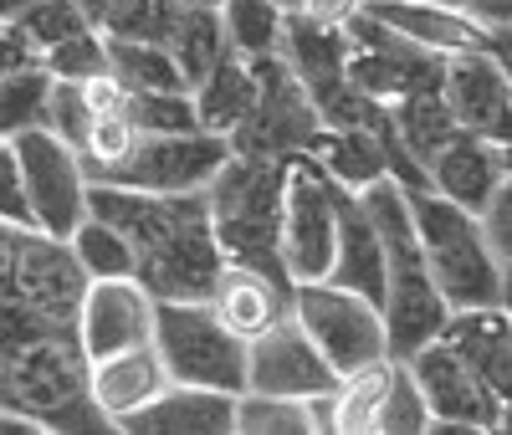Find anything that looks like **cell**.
I'll use <instances>...</instances> for the list:
<instances>
[{
  "instance_id": "cell-45",
  "label": "cell",
  "mask_w": 512,
  "mask_h": 435,
  "mask_svg": "<svg viewBox=\"0 0 512 435\" xmlns=\"http://www.w3.org/2000/svg\"><path fill=\"white\" fill-rule=\"evenodd\" d=\"M72 6H77V11H82V16H88V21H93V26H98V21H103V16H108V11H113V6H118V0H72Z\"/></svg>"
},
{
  "instance_id": "cell-19",
  "label": "cell",
  "mask_w": 512,
  "mask_h": 435,
  "mask_svg": "<svg viewBox=\"0 0 512 435\" xmlns=\"http://www.w3.org/2000/svg\"><path fill=\"white\" fill-rule=\"evenodd\" d=\"M236 395L221 389H195V384H164L159 395L139 410L113 420L123 435H231Z\"/></svg>"
},
{
  "instance_id": "cell-1",
  "label": "cell",
  "mask_w": 512,
  "mask_h": 435,
  "mask_svg": "<svg viewBox=\"0 0 512 435\" xmlns=\"http://www.w3.org/2000/svg\"><path fill=\"white\" fill-rule=\"evenodd\" d=\"M88 215L123 231L134 251V282L154 302H190L205 297L226 256L210 231L205 190L190 195H144L123 185H88Z\"/></svg>"
},
{
  "instance_id": "cell-5",
  "label": "cell",
  "mask_w": 512,
  "mask_h": 435,
  "mask_svg": "<svg viewBox=\"0 0 512 435\" xmlns=\"http://www.w3.org/2000/svg\"><path fill=\"white\" fill-rule=\"evenodd\" d=\"M149 348L159 354L169 384L221 389V395H241L246 389V338H236L216 313H210L205 297L154 302Z\"/></svg>"
},
{
  "instance_id": "cell-36",
  "label": "cell",
  "mask_w": 512,
  "mask_h": 435,
  "mask_svg": "<svg viewBox=\"0 0 512 435\" xmlns=\"http://www.w3.org/2000/svg\"><path fill=\"white\" fill-rule=\"evenodd\" d=\"M36 62L47 67L57 82H98V77H108V41H103L98 26H88V31L57 41L52 52H41Z\"/></svg>"
},
{
  "instance_id": "cell-29",
  "label": "cell",
  "mask_w": 512,
  "mask_h": 435,
  "mask_svg": "<svg viewBox=\"0 0 512 435\" xmlns=\"http://www.w3.org/2000/svg\"><path fill=\"white\" fill-rule=\"evenodd\" d=\"M108 41V77L118 93H149V87H190L159 41H123V36H103Z\"/></svg>"
},
{
  "instance_id": "cell-3",
  "label": "cell",
  "mask_w": 512,
  "mask_h": 435,
  "mask_svg": "<svg viewBox=\"0 0 512 435\" xmlns=\"http://www.w3.org/2000/svg\"><path fill=\"white\" fill-rule=\"evenodd\" d=\"M282 185H287V164L282 159L226 154V164L210 174L205 205H210V231H216V246H221L226 261L287 277L282 272V251H277Z\"/></svg>"
},
{
  "instance_id": "cell-23",
  "label": "cell",
  "mask_w": 512,
  "mask_h": 435,
  "mask_svg": "<svg viewBox=\"0 0 512 435\" xmlns=\"http://www.w3.org/2000/svg\"><path fill=\"white\" fill-rule=\"evenodd\" d=\"M323 282L369 297L374 308L384 297V251H379V236H374L354 190H338V246H333V261H328Z\"/></svg>"
},
{
  "instance_id": "cell-6",
  "label": "cell",
  "mask_w": 512,
  "mask_h": 435,
  "mask_svg": "<svg viewBox=\"0 0 512 435\" xmlns=\"http://www.w3.org/2000/svg\"><path fill=\"white\" fill-rule=\"evenodd\" d=\"M277 57L292 67L297 82H303V93H308V103H313L323 128H354V123L379 128L384 123V103L364 98L359 87L349 82V72H344V57H349L344 26H328V21H313L303 11H287Z\"/></svg>"
},
{
  "instance_id": "cell-21",
  "label": "cell",
  "mask_w": 512,
  "mask_h": 435,
  "mask_svg": "<svg viewBox=\"0 0 512 435\" xmlns=\"http://www.w3.org/2000/svg\"><path fill=\"white\" fill-rule=\"evenodd\" d=\"M436 338L461 364H472L497 395L512 389V318L502 302H492V308H451Z\"/></svg>"
},
{
  "instance_id": "cell-47",
  "label": "cell",
  "mask_w": 512,
  "mask_h": 435,
  "mask_svg": "<svg viewBox=\"0 0 512 435\" xmlns=\"http://www.w3.org/2000/svg\"><path fill=\"white\" fill-rule=\"evenodd\" d=\"M180 6H221V0H180Z\"/></svg>"
},
{
  "instance_id": "cell-37",
  "label": "cell",
  "mask_w": 512,
  "mask_h": 435,
  "mask_svg": "<svg viewBox=\"0 0 512 435\" xmlns=\"http://www.w3.org/2000/svg\"><path fill=\"white\" fill-rule=\"evenodd\" d=\"M175 11H180V0H118V6L98 21V31L123 36V41H159L164 47L169 26H175Z\"/></svg>"
},
{
  "instance_id": "cell-26",
  "label": "cell",
  "mask_w": 512,
  "mask_h": 435,
  "mask_svg": "<svg viewBox=\"0 0 512 435\" xmlns=\"http://www.w3.org/2000/svg\"><path fill=\"white\" fill-rule=\"evenodd\" d=\"M384 118H390V134L400 139V149L425 169V159H431L451 134H461L446 98H441V87H425V93H405L395 103H384Z\"/></svg>"
},
{
  "instance_id": "cell-9",
  "label": "cell",
  "mask_w": 512,
  "mask_h": 435,
  "mask_svg": "<svg viewBox=\"0 0 512 435\" xmlns=\"http://www.w3.org/2000/svg\"><path fill=\"white\" fill-rule=\"evenodd\" d=\"M338 180H328L323 164L313 154H297L287 164V185H282V272L287 282H323L328 261L338 246Z\"/></svg>"
},
{
  "instance_id": "cell-28",
  "label": "cell",
  "mask_w": 512,
  "mask_h": 435,
  "mask_svg": "<svg viewBox=\"0 0 512 435\" xmlns=\"http://www.w3.org/2000/svg\"><path fill=\"white\" fill-rule=\"evenodd\" d=\"M164 52L175 57L180 77L195 87L210 67H216V62L231 52L226 36H221L216 6H180V11H175V26H169V36H164Z\"/></svg>"
},
{
  "instance_id": "cell-10",
  "label": "cell",
  "mask_w": 512,
  "mask_h": 435,
  "mask_svg": "<svg viewBox=\"0 0 512 435\" xmlns=\"http://www.w3.org/2000/svg\"><path fill=\"white\" fill-rule=\"evenodd\" d=\"M292 318L308 333L333 374H349L359 364L384 359V323L369 297L333 287V282H292Z\"/></svg>"
},
{
  "instance_id": "cell-33",
  "label": "cell",
  "mask_w": 512,
  "mask_h": 435,
  "mask_svg": "<svg viewBox=\"0 0 512 435\" xmlns=\"http://www.w3.org/2000/svg\"><path fill=\"white\" fill-rule=\"evenodd\" d=\"M123 118L134 134H190L195 103L190 87H149V93H123Z\"/></svg>"
},
{
  "instance_id": "cell-11",
  "label": "cell",
  "mask_w": 512,
  "mask_h": 435,
  "mask_svg": "<svg viewBox=\"0 0 512 435\" xmlns=\"http://www.w3.org/2000/svg\"><path fill=\"white\" fill-rule=\"evenodd\" d=\"M16 169H21V190H26V210L31 226L41 236L67 241L72 226L88 215V174H82L77 149H67L47 128H26L11 139Z\"/></svg>"
},
{
  "instance_id": "cell-38",
  "label": "cell",
  "mask_w": 512,
  "mask_h": 435,
  "mask_svg": "<svg viewBox=\"0 0 512 435\" xmlns=\"http://www.w3.org/2000/svg\"><path fill=\"white\" fill-rule=\"evenodd\" d=\"M88 123H93V98H88V82H57L52 77V93H47V134H57L67 149L82 154L88 144Z\"/></svg>"
},
{
  "instance_id": "cell-34",
  "label": "cell",
  "mask_w": 512,
  "mask_h": 435,
  "mask_svg": "<svg viewBox=\"0 0 512 435\" xmlns=\"http://www.w3.org/2000/svg\"><path fill=\"white\" fill-rule=\"evenodd\" d=\"M231 430H241V435H308V410H303V400L241 389L236 410H231Z\"/></svg>"
},
{
  "instance_id": "cell-4",
  "label": "cell",
  "mask_w": 512,
  "mask_h": 435,
  "mask_svg": "<svg viewBox=\"0 0 512 435\" xmlns=\"http://www.w3.org/2000/svg\"><path fill=\"white\" fill-rule=\"evenodd\" d=\"M405 205H410V226L425 256V272H431L436 292L446 297V308H492V302L507 308V267L482 241L477 215L441 200L436 190H415L405 195Z\"/></svg>"
},
{
  "instance_id": "cell-17",
  "label": "cell",
  "mask_w": 512,
  "mask_h": 435,
  "mask_svg": "<svg viewBox=\"0 0 512 435\" xmlns=\"http://www.w3.org/2000/svg\"><path fill=\"white\" fill-rule=\"evenodd\" d=\"M441 98L456 118V128L482 134L507 144L512 134V82H507V62H497L492 52H451L441 62Z\"/></svg>"
},
{
  "instance_id": "cell-40",
  "label": "cell",
  "mask_w": 512,
  "mask_h": 435,
  "mask_svg": "<svg viewBox=\"0 0 512 435\" xmlns=\"http://www.w3.org/2000/svg\"><path fill=\"white\" fill-rule=\"evenodd\" d=\"M477 226H482V241L492 246V256L502 261H512V185H502L482 210H477Z\"/></svg>"
},
{
  "instance_id": "cell-30",
  "label": "cell",
  "mask_w": 512,
  "mask_h": 435,
  "mask_svg": "<svg viewBox=\"0 0 512 435\" xmlns=\"http://www.w3.org/2000/svg\"><path fill=\"white\" fill-rule=\"evenodd\" d=\"M216 16H221L226 47L236 57H267L282 41V16L287 11L277 6V0H221Z\"/></svg>"
},
{
  "instance_id": "cell-27",
  "label": "cell",
  "mask_w": 512,
  "mask_h": 435,
  "mask_svg": "<svg viewBox=\"0 0 512 435\" xmlns=\"http://www.w3.org/2000/svg\"><path fill=\"white\" fill-rule=\"evenodd\" d=\"M390 369H395V359L384 354L374 364L338 374V384H333V435H374L379 430V405H384V389H390Z\"/></svg>"
},
{
  "instance_id": "cell-13",
  "label": "cell",
  "mask_w": 512,
  "mask_h": 435,
  "mask_svg": "<svg viewBox=\"0 0 512 435\" xmlns=\"http://www.w3.org/2000/svg\"><path fill=\"white\" fill-rule=\"evenodd\" d=\"M344 36H349V57H344V72L349 82L359 87L364 98L374 103H395L405 93H425V87H441V62L436 52L415 47V41L384 31L374 16L354 11L344 21Z\"/></svg>"
},
{
  "instance_id": "cell-8",
  "label": "cell",
  "mask_w": 512,
  "mask_h": 435,
  "mask_svg": "<svg viewBox=\"0 0 512 435\" xmlns=\"http://www.w3.org/2000/svg\"><path fill=\"white\" fill-rule=\"evenodd\" d=\"M251 77H256V103L246 108V118L226 134V149L241 159H282L292 164L297 154H308L318 139V113L303 93V82L292 77V67L267 52V57H246Z\"/></svg>"
},
{
  "instance_id": "cell-18",
  "label": "cell",
  "mask_w": 512,
  "mask_h": 435,
  "mask_svg": "<svg viewBox=\"0 0 512 435\" xmlns=\"http://www.w3.org/2000/svg\"><path fill=\"white\" fill-rule=\"evenodd\" d=\"M425 180L431 190L461 210H482L502 185H512V169H507V144L482 139V134H451L431 159H425Z\"/></svg>"
},
{
  "instance_id": "cell-2",
  "label": "cell",
  "mask_w": 512,
  "mask_h": 435,
  "mask_svg": "<svg viewBox=\"0 0 512 435\" xmlns=\"http://www.w3.org/2000/svg\"><path fill=\"white\" fill-rule=\"evenodd\" d=\"M354 195H359L369 226L379 236V251H384V297H379L384 348H390V359H410L420 343H431L441 333L451 308H446V297L436 292L431 272H425L405 190L384 174V180H374V185H364Z\"/></svg>"
},
{
  "instance_id": "cell-15",
  "label": "cell",
  "mask_w": 512,
  "mask_h": 435,
  "mask_svg": "<svg viewBox=\"0 0 512 435\" xmlns=\"http://www.w3.org/2000/svg\"><path fill=\"white\" fill-rule=\"evenodd\" d=\"M82 359H103L118 348H139L154 333V297L134 277H103L88 282L77 297V318H72Z\"/></svg>"
},
{
  "instance_id": "cell-48",
  "label": "cell",
  "mask_w": 512,
  "mask_h": 435,
  "mask_svg": "<svg viewBox=\"0 0 512 435\" xmlns=\"http://www.w3.org/2000/svg\"><path fill=\"white\" fill-rule=\"evenodd\" d=\"M277 6H282V11H292V6H297V0H277Z\"/></svg>"
},
{
  "instance_id": "cell-39",
  "label": "cell",
  "mask_w": 512,
  "mask_h": 435,
  "mask_svg": "<svg viewBox=\"0 0 512 435\" xmlns=\"http://www.w3.org/2000/svg\"><path fill=\"white\" fill-rule=\"evenodd\" d=\"M425 425H431V410H425L410 369L395 359L390 389H384V405H379V430H384V435H425Z\"/></svg>"
},
{
  "instance_id": "cell-22",
  "label": "cell",
  "mask_w": 512,
  "mask_h": 435,
  "mask_svg": "<svg viewBox=\"0 0 512 435\" xmlns=\"http://www.w3.org/2000/svg\"><path fill=\"white\" fill-rule=\"evenodd\" d=\"M164 364L149 343L139 348H118V354H103V359H88V405L103 415V425L113 430L118 415L149 405L159 389H164Z\"/></svg>"
},
{
  "instance_id": "cell-35",
  "label": "cell",
  "mask_w": 512,
  "mask_h": 435,
  "mask_svg": "<svg viewBox=\"0 0 512 435\" xmlns=\"http://www.w3.org/2000/svg\"><path fill=\"white\" fill-rule=\"evenodd\" d=\"M11 26H16V36L31 47V57H41V52H52L57 41H67V36H77V31H88L93 21L82 16L72 0H31V6H26Z\"/></svg>"
},
{
  "instance_id": "cell-12",
  "label": "cell",
  "mask_w": 512,
  "mask_h": 435,
  "mask_svg": "<svg viewBox=\"0 0 512 435\" xmlns=\"http://www.w3.org/2000/svg\"><path fill=\"white\" fill-rule=\"evenodd\" d=\"M400 364L410 369V379H415L420 400H425V410H431L436 425H461L472 435L507 430V395H497L472 364H461L441 338L420 343L415 354L400 359Z\"/></svg>"
},
{
  "instance_id": "cell-31",
  "label": "cell",
  "mask_w": 512,
  "mask_h": 435,
  "mask_svg": "<svg viewBox=\"0 0 512 435\" xmlns=\"http://www.w3.org/2000/svg\"><path fill=\"white\" fill-rule=\"evenodd\" d=\"M67 251L77 261V272L88 282H103V277H134V251H128L123 231H113L98 215H82L67 236Z\"/></svg>"
},
{
  "instance_id": "cell-42",
  "label": "cell",
  "mask_w": 512,
  "mask_h": 435,
  "mask_svg": "<svg viewBox=\"0 0 512 435\" xmlns=\"http://www.w3.org/2000/svg\"><path fill=\"white\" fill-rule=\"evenodd\" d=\"M359 6H364V0H297L292 11H303V16H313V21H328V26H344Z\"/></svg>"
},
{
  "instance_id": "cell-7",
  "label": "cell",
  "mask_w": 512,
  "mask_h": 435,
  "mask_svg": "<svg viewBox=\"0 0 512 435\" xmlns=\"http://www.w3.org/2000/svg\"><path fill=\"white\" fill-rule=\"evenodd\" d=\"M226 139L190 128V134H134L118 159L103 164H82L88 185H123V190H144V195H190L205 190L210 174L226 164Z\"/></svg>"
},
{
  "instance_id": "cell-25",
  "label": "cell",
  "mask_w": 512,
  "mask_h": 435,
  "mask_svg": "<svg viewBox=\"0 0 512 435\" xmlns=\"http://www.w3.org/2000/svg\"><path fill=\"white\" fill-rule=\"evenodd\" d=\"M190 103H195V123L205 134H231V128L246 118V108L256 103V77H251V62L226 52L216 67H210L195 87H190Z\"/></svg>"
},
{
  "instance_id": "cell-16",
  "label": "cell",
  "mask_w": 512,
  "mask_h": 435,
  "mask_svg": "<svg viewBox=\"0 0 512 435\" xmlns=\"http://www.w3.org/2000/svg\"><path fill=\"white\" fill-rule=\"evenodd\" d=\"M338 374L323 364V354L308 343V333L297 328V318H277L256 338H246V389L262 395H287V400H308L318 389H333Z\"/></svg>"
},
{
  "instance_id": "cell-44",
  "label": "cell",
  "mask_w": 512,
  "mask_h": 435,
  "mask_svg": "<svg viewBox=\"0 0 512 435\" xmlns=\"http://www.w3.org/2000/svg\"><path fill=\"white\" fill-rule=\"evenodd\" d=\"M26 62H36V57H31V47L16 36V26H11V21H0V77L16 72V67H26Z\"/></svg>"
},
{
  "instance_id": "cell-14",
  "label": "cell",
  "mask_w": 512,
  "mask_h": 435,
  "mask_svg": "<svg viewBox=\"0 0 512 435\" xmlns=\"http://www.w3.org/2000/svg\"><path fill=\"white\" fill-rule=\"evenodd\" d=\"M364 16H374L384 31H395L415 47L451 57V52H492L497 62H507V26H487L466 11L436 6V0H364Z\"/></svg>"
},
{
  "instance_id": "cell-41",
  "label": "cell",
  "mask_w": 512,
  "mask_h": 435,
  "mask_svg": "<svg viewBox=\"0 0 512 435\" xmlns=\"http://www.w3.org/2000/svg\"><path fill=\"white\" fill-rule=\"evenodd\" d=\"M0 221L6 226H31V210H26V190H21V169L11 154V139H0ZM36 231V226H31Z\"/></svg>"
},
{
  "instance_id": "cell-20",
  "label": "cell",
  "mask_w": 512,
  "mask_h": 435,
  "mask_svg": "<svg viewBox=\"0 0 512 435\" xmlns=\"http://www.w3.org/2000/svg\"><path fill=\"white\" fill-rule=\"evenodd\" d=\"M205 308L236 338H256L262 328H272L277 318L292 313V282L272 277V272H256V267H241V261H226L216 272V282H210V292H205Z\"/></svg>"
},
{
  "instance_id": "cell-46",
  "label": "cell",
  "mask_w": 512,
  "mask_h": 435,
  "mask_svg": "<svg viewBox=\"0 0 512 435\" xmlns=\"http://www.w3.org/2000/svg\"><path fill=\"white\" fill-rule=\"evenodd\" d=\"M26 6H31V0H0V21H16Z\"/></svg>"
},
{
  "instance_id": "cell-24",
  "label": "cell",
  "mask_w": 512,
  "mask_h": 435,
  "mask_svg": "<svg viewBox=\"0 0 512 435\" xmlns=\"http://www.w3.org/2000/svg\"><path fill=\"white\" fill-rule=\"evenodd\" d=\"M328 180H338L344 190H364L374 180L390 174V149H384V123H354V128H318V139L308 149Z\"/></svg>"
},
{
  "instance_id": "cell-32",
  "label": "cell",
  "mask_w": 512,
  "mask_h": 435,
  "mask_svg": "<svg viewBox=\"0 0 512 435\" xmlns=\"http://www.w3.org/2000/svg\"><path fill=\"white\" fill-rule=\"evenodd\" d=\"M47 93H52V72L41 62H26L0 77V139H16L26 128L47 123Z\"/></svg>"
},
{
  "instance_id": "cell-43",
  "label": "cell",
  "mask_w": 512,
  "mask_h": 435,
  "mask_svg": "<svg viewBox=\"0 0 512 435\" xmlns=\"http://www.w3.org/2000/svg\"><path fill=\"white\" fill-rule=\"evenodd\" d=\"M436 6L466 11V16H477L487 26H507V16H512V0H436Z\"/></svg>"
}]
</instances>
